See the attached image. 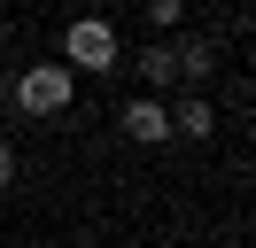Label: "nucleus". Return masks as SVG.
<instances>
[{"instance_id": "nucleus-1", "label": "nucleus", "mask_w": 256, "mask_h": 248, "mask_svg": "<svg viewBox=\"0 0 256 248\" xmlns=\"http://www.w3.org/2000/svg\"><path fill=\"white\" fill-rule=\"evenodd\" d=\"M70 93H78V78H70L62 62H32V70H16V78H8V101H16L24 116H62V108H70Z\"/></svg>"}, {"instance_id": "nucleus-2", "label": "nucleus", "mask_w": 256, "mask_h": 248, "mask_svg": "<svg viewBox=\"0 0 256 248\" xmlns=\"http://www.w3.org/2000/svg\"><path fill=\"white\" fill-rule=\"evenodd\" d=\"M70 62H86V70H116V24L109 16H78V24L62 31V70Z\"/></svg>"}, {"instance_id": "nucleus-3", "label": "nucleus", "mask_w": 256, "mask_h": 248, "mask_svg": "<svg viewBox=\"0 0 256 248\" xmlns=\"http://www.w3.org/2000/svg\"><path fill=\"white\" fill-rule=\"evenodd\" d=\"M124 132L140 140V148H163V140H171V108L140 93V101H124Z\"/></svg>"}, {"instance_id": "nucleus-4", "label": "nucleus", "mask_w": 256, "mask_h": 248, "mask_svg": "<svg viewBox=\"0 0 256 248\" xmlns=\"http://www.w3.org/2000/svg\"><path fill=\"white\" fill-rule=\"evenodd\" d=\"M171 132H178V140H210V132H218V108H210L202 93H186V101L171 108Z\"/></svg>"}, {"instance_id": "nucleus-5", "label": "nucleus", "mask_w": 256, "mask_h": 248, "mask_svg": "<svg viewBox=\"0 0 256 248\" xmlns=\"http://www.w3.org/2000/svg\"><path fill=\"white\" fill-rule=\"evenodd\" d=\"M140 78H148V101H156V93H163V86H171V78H178V62H171V46H148V54H140Z\"/></svg>"}, {"instance_id": "nucleus-6", "label": "nucleus", "mask_w": 256, "mask_h": 248, "mask_svg": "<svg viewBox=\"0 0 256 248\" xmlns=\"http://www.w3.org/2000/svg\"><path fill=\"white\" fill-rule=\"evenodd\" d=\"M171 62H178V78H210V39H178Z\"/></svg>"}, {"instance_id": "nucleus-7", "label": "nucleus", "mask_w": 256, "mask_h": 248, "mask_svg": "<svg viewBox=\"0 0 256 248\" xmlns=\"http://www.w3.org/2000/svg\"><path fill=\"white\" fill-rule=\"evenodd\" d=\"M186 16V0H148V24H178Z\"/></svg>"}, {"instance_id": "nucleus-8", "label": "nucleus", "mask_w": 256, "mask_h": 248, "mask_svg": "<svg viewBox=\"0 0 256 248\" xmlns=\"http://www.w3.org/2000/svg\"><path fill=\"white\" fill-rule=\"evenodd\" d=\"M8 178H16V155H8V148H0V186H8Z\"/></svg>"}]
</instances>
